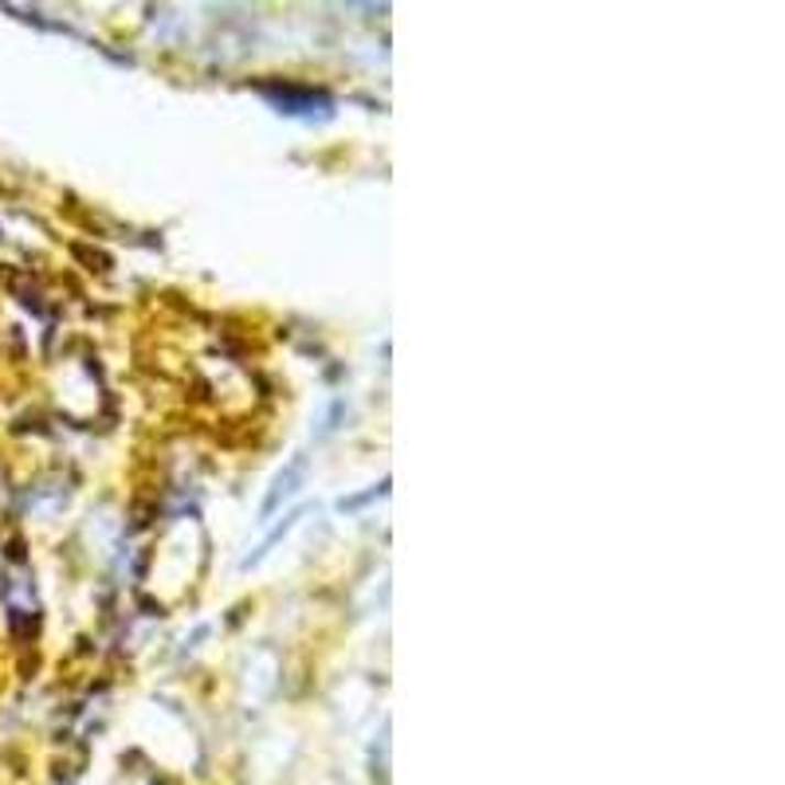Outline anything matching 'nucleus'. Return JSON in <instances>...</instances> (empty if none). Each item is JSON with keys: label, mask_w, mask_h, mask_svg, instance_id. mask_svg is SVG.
<instances>
[{"label": "nucleus", "mask_w": 785, "mask_h": 785, "mask_svg": "<svg viewBox=\"0 0 785 785\" xmlns=\"http://www.w3.org/2000/svg\"><path fill=\"white\" fill-rule=\"evenodd\" d=\"M298 476H303V456H295V464H291V468L283 471L280 479H275V488H271L268 503H263V515H271V511H275V506H280V499H287L291 491H295Z\"/></svg>", "instance_id": "nucleus-1"}]
</instances>
